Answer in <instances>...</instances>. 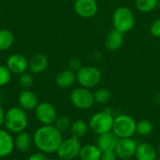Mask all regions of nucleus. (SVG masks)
<instances>
[{
	"mask_svg": "<svg viewBox=\"0 0 160 160\" xmlns=\"http://www.w3.org/2000/svg\"><path fill=\"white\" fill-rule=\"evenodd\" d=\"M63 140V133L54 125L41 126L33 135V143L38 151L46 155L56 153Z\"/></svg>",
	"mask_w": 160,
	"mask_h": 160,
	"instance_id": "f257e3e1",
	"label": "nucleus"
},
{
	"mask_svg": "<svg viewBox=\"0 0 160 160\" xmlns=\"http://www.w3.org/2000/svg\"><path fill=\"white\" fill-rule=\"evenodd\" d=\"M28 125L26 112L21 107H11L5 112L4 127L12 134H18L25 130Z\"/></svg>",
	"mask_w": 160,
	"mask_h": 160,
	"instance_id": "f03ea898",
	"label": "nucleus"
},
{
	"mask_svg": "<svg viewBox=\"0 0 160 160\" xmlns=\"http://www.w3.org/2000/svg\"><path fill=\"white\" fill-rule=\"evenodd\" d=\"M113 122L114 117L112 116L110 108H107L105 111L98 112L92 115L88 122L89 129L97 135L104 134L112 131Z\"/></svg>",
	"mask_w": 160,
	"mask_h": 160,
	"instance_id": "7ed1b4c3",
	"label": "nucleus"
},
{
	"mask_svg": "<svg viewBox=\"0 0 160 160\" xmlns=\"http://www.w3.org/2000/svg\"><path fill=\"white\" fill-rule=\"evenodd\" d=\"M112 24L115 30L123 34L129 32L135 25L133 11L125 6L117 8L112 14Z\"/></svg>",
	"mask_w": 160,
	"mask_h": 160,
	"instance_id": "20e7f679",
	"label": "nucleus"
},
{
	"mask_svg": "<svg viewBox=\"0 0 160 160\" xmlns=\"http://www.w3.org/2000/svg\"><path fill=\"white\" fill-rule=\"evenodd\" d=\"M137 122L128 114H120L114 118L112 132L119 138H132L136 133Z\"/></svg>",
	"mask_w": 160,
	"mask_h": 160,
	"instance_id": "39448f33",
	"label": "nucleus"
},
{
	"mask_svg": "<svg viewBox=\"0 0 160 160\" xmlns=\"http://www.w3.org/2000/svg\"><path fill=\"white\" fill-rule=\"evenodd\" d=\"M101 71L92 66L82 67L76 72V80L82 87L91 89L98 86L101 81Z\"/></svg>",
	"mask_w": 160,
	"mask_h": 160,
	"instance_id": "423d86ee",
	"label": "nucleus"
},
{
	"mask_svg": "<svg viewBox=\"0 0 160 160\" xmlns=\"http://www.w3.org/2000/svg\"><path fill=\"white\" fill-rule=\"evenodd\" d=\"M70 101L72 105L79 110H89L96 103L94 93L90 89L84 87L75 88L70 94Z\"/></svg>",
	"mask_w": 160,
	"mask_h": 160,
	"instance_id": "0eeeda50",
	"label": "nucleus"
},
{
	"mask_svg": "<svg viewBox=\"0 0 160 160\" xmlns=\"http://www.w3.org/2000/svg\"><path fill=\"white\" fill-rule=\"evenodd\" d=\"M82 149V144L79 139L74 137H69L63 140L59 148L56 151L58 158L62 160H73L80 156Z\"/></svg>",
	"mask_w": 160,
	"mask_h": 160,
	"instance_id": "6e6552de",
	"label": "nucleus"
},
{
	"mask_svg": "<svg viewBox=\"0 0 160 160\" xmlns=\"http://www.w3.org/2000/svg\"><path fill=\"white\" fill-rule=\"evenodd\" d=\"M36 118L41 124V126L53 125L58 117L55 107L49 102L38 103L35 109Z\"/></svg>",
	"mask_w": 160,
	"mask_h": 160,
	"instance_id": "1a4fd4ad",
	"label": "nucleus"
},
{
	"mask_svg": "<svg viewBox=\"0 0 160 160\" xmlns=\"http://www.w3.org/2000/svg\"><path fill=\"white\" fill-rule=\"evenodd\" d=\"M138 143L131 138L119 139L115 147L117 158L121 160H129L135 157Z\"/></svg>",
	"mask_w": 160,
	"mask_h": 160,
	"instance_id": "9d476101",
	"label": "nucleus"
},
{
	"mask_svg": "<svg viewBox=\"0 0 160 160\" xmlns=\"http://www.w3.org/2000/svg\"><path fill=\"white\" fill-rule=\"evenodd\" d=\"M74 10L80 17L89 19L98 13V6L96 0H75Z\"/></svg>",
	"mask_w": 160,
	"mask_h": 160,
	"instance_id": "9b49d317",
	"label": "nucleus"
},
{
	"mask_svg": "<svg viewBox=\"0 0 160 160\" xmlns=\"http://www.w3.org/2000/svg\"><path fill=\"white\" fill-rule=\"evenodd\" d=\"M28 60L20 53L11 54L7 60V67L14 74H22L28 68Z\"/></svg>",
	"mask_w": 160,
	"mask_h": 160,
	"instance_id": "f8f14e48",
	"label": "nucleus"
},
{
	"mask_svg": "<svg viewBox=\"0 0 160 160\" xmlns=\"http://www.w3.org/2000/svg\"><path fill=\"white\" fill-rule=\"evenodd\" d=\"M18 101H19L20 107L23 109L25 112L34 111L38 105L37 95L29 89H24L21 91L19 98H18Z\"/></svg>",
	"mask_w": 160,
	"mask_h": 160,
	"instance_id": "ddd939ff",
	"label": "nucleus"
},
{
	"mask_svg": "<svg viewBox=\"0 0 160 160\" xmlns=\"http://www.w3.org/2000/svg\"><path fill=\"white\" fill-rule=\"evenodd\" d=\"M14 146V139L7 129L0 128V158H4L8 157L13 149Z\"/></svg>",
	"mask_w": 160,
	"mask_h": 160,
	"instance_id": "4468645a",
	"label": "nucleus"
},
{
	"mask_svg": "<svg viewBox=\"0 0 160 160\" xmlns=\"http://www.w3.org/2000/svg\"><path fill=\"white\" fill-rule=\"evenodd\" d=\"M119 138L112 131H110L104 134L98 135L97 145L102 152L109 151V150H115Z\"/></svg>",
	"mask_w": 160,
	"mask_h": 160,
	"instance_id": "2eb2a0df",
	"label": "nucleus"
},
{
	"mask_svg": "<svg viewBox=\"0 0 160 160\" xmlns=\"http://www.w3.org/2000/svg\"><path fill=\"white\" fill-rule=\"evenodd\" d=\"M158 152L152 144L142 142L137 146L135 158L137 160H156L158 158Z\"/></svg>",
	"mask_w": 160,
	"mask_h": 160,
	"instance_id": "dca6fc26",
	"label": "nucleus"
},
{
	"mask_svg": "<svg viewBox=\"0 0 160 160\" xmlns=\"http://www.w3.org/2000/svg\"><path fill=\"white\" fill-rule=\"evenodd\" d=\"M124 43V34L113 29L105 38V47L107 50L114 52L119 50Z\"/></svg>",
	"mask_w": 160,
	"mask_h": 160,
	"instance_id": "f3484780",
	"label": "nucleus"
},
{
	"mask_svg": "<svg viewBox=\"0 0 160 160\" xmlns=\"http://www.w3.org/2000/svg\"><path fill=\"white\" fill-rule=\"evenodd\" d=\"M76 81V72L70 70L69 68L60 71L55 77L56 85L64 89L72 86Z\"/></svg>",
	"mask_w": 160,
	"mask_h": 160,
	"instance_id": "a211bd4d",
	"label": "nucleus"
},
{
	"mask_svg": "<svg viewBox=\"0 0 160 160\" xmlns=\"http://www.w3.org/2000/svg\"><path fill=\"white\" fill-rule=\"evenodd\" d=\"M32 143H33V137H31V135L27 133L25 130L16 134V137L14 139V146L19 152L21 153L28 152L32 146Z\"/></svg>",
	"mask_w": 160,
	"mask_h": 160,
	"instance_id": "6ab92c4d",
	"label": "nucleus"
},
{
	"mask_svg": "<svg viewBox=\"0 0 160 160\" xmlns=\"http://www.w3.org/2000/svg\"><path fill=\"white\" fill-rule=\"evenodd\" d=\"M48 67V59L42 53H37L29 60L28 68L31 72L38 74L43 72Z\"/></svg>",
	"mask_w": 160,
	"mask_h": 160,
	"instance_id": "aec40b11",
	"label": "nucleus"
},
{
	"mask_svg": "<svg viewBox=\"0 0 160 160\" xmlns=\"http://www.w3.org/2000/svg\"><path fill=\"white\" fill-rule=\"evenodd\" d=\"M102 151L97 144H85L82 146L79 158L82 160H100Z\"/></svg>",
	"mask_w": 160,
	"mask_h": 160,
	"instance_id": "412c9836",
	"label": "nucleus"
},
{
	"mask_svg": "<svg viewBox=\"0 0 160 160\" xmlns=\"http://www.w3.org/2000/svg\"><path fill=\"white\" fill-rule=\"evenodd\" d=\"M88 130H89L88 123L85 122L84 120H81V119L72 122L70 129H69L71 136L76 139H79V140L83 138L87 134Z\"/></svg>",
	"mask_w": 160,
	"mask_h": 160,
	"instance_id": "4be33fe9",
	"label": "nucleus"
},
{
	"mask_svg": "<svg viewBox=\"0 0 160 160\" xmlns=\"http://www.w3.org/2000/svg\"><path fill=\"white\" fill-rule=\"evenodd\" d=\"M14 42V35L8 29L0 30V51L9 49Z\"/></svg>",
	"mask_w": 160,
	"mask_h": 160,
	"instance_id": "5701e85b",
	"label": "nucleus"
},
{
	"mask_svg": "<svg viewBox=\"0 0 160 160\" xmlns=\"http://www.w3.org/2000/svg\"><path fill=\"white\" fill-rule=\"evenodd\" d=\"M158 0H135V7L141 12H151L158 8Z\"/></svg>",
	"mask_w": 160,
	"mask_h": 160,
	"instance_id": "b1692460",
	"label": "nucleus"
},
{
	"mask_svg": "<svg viewBox=\"0 0 160 160\" xmlns=\"http://www.w3.org/2000/svg\"><path fill=\"white\" fill-rule=\"evenodd\" d=\"M154 130V126L153 123L149 120H141L137 123V128H136V133H138L140 136L142 137H147L150 134H152Z\"/></svg>",
	"mask_w": 160,
	"mask_h": 160,
	"instance_id": "393cba45",
	"label": "nucleus"
},
{
	"mask_svg": "<svg viewBox=\"0 0 160 160\" xmlns=\"http://www.w3.org/2000/svg\"><path fill=\"white\" fill-rule=\"evenodd\" d=\"M112 98V94L110 92V90H108L107 88H98L94 92V98H95V102L98 103V104H106L110 101Z\"/></svg>",
	"mask_w": 160,
	"mask_h": 160,
	"instance_id": "a878e982",
	"label": "nucleus"
},
{
	"mask_svg": "<svg viewBox=\"0 0 160 160\" xmlns=\"http://www.w3.org/2000/svg\"><path fill=\"white\" fill-rule=\"evenodd\" d=\"M71 124H72L71 120L68 116L63 115V116L57 117V119H56V121H55V123L53 125L55 126V128L60 132L64 133V132H67V131H68L70 129Z\"/></svg>",
	"mask_w": 160,
	"mask_h": 160,
	"instance_id": "bb28decb",
	"label": "nucleus"
},
{
	"mask_svg": "<svg viewBox=\"0 0 160 160\" xmlns=\"http://www.w3.org/2000/svg\"><path fill=\"white\" fill-rule=\"evenodd\" d=\"M11 74V71L7 66L0 65V86H4L10 82Z\"/></svg>",
	"mask_w": 160,
	"mask_h": 160,
	"instance_id": "cd10ccee",
	"label": "nucleus"
},
{
	"mask_svg": "<svg viewBox=\"0 0 160 160\" xmlns=\"http://www.w3.org/2000/svg\"><path fill=\"white\" fill-rule=\"evenodd\" d=\"M19 82H20V85L23 87L24 89H29L34 83V78L31 74L24 72L20 75Z\"/></svg>",
	"mask_w": 160,
	"mask_h": 160,
	"instance_id": "c85d7f7f",
	"label": "nucleus"
},
{
	"mask_svg": "<svg viewBox=\"0 0 160 160\" xmlns=\"http://www.w3.org/2000/svg\"><path fill=\"white\" fill-rule=\"evenodd\" d=\"M150 33L155 38H160V18L152 22L150 26Z\"/></svg>",
	"mask_w": 160,
	"mask_h": 160,
	"instance_id": "c756f323",
	"label": "nucleus"
},
{
	"mask_svg": "<svg viewBox=\"0 0 160 160\" xmlns=\"http://www.w3.org/2000/svg\"><path fill=\"white\" fill-rule=\"evenodd\" d=\"M82 68V63H81V61H80L79 59H77V58H72V59L69 60V62H68V68H69L70 70H72V71H74V72H77V71L80 70Z\"/></svg>",
	"mask_w": 160,
	"mask_h": 160,
	"instance_id": "7c9ffc66",
	"label": "nucleus"
},
{
	"mask_svg": "<svg viewBox=\"0 0 160 160\" xmlns=\"http://www.w3.org/2000/svg\"><path fill=\"white\" fill-rule=\"evenodd\" d=\"M117 155L114 150H109V151H103L101 154L100 160H117Z\"/></svg>",
	"mask_w": 160,
	"mask_h": 160,
	"instance_id": "2f4dec72",
	"label": "nucleus"
},
{
	"mask_svg": "<svg viewBox=\"0 0 160 160\" xmlns=\"http://www.w3.org/2000/svg\"><path fill=\"white\" fill-rule=\"evenodd\" d=\"M28 160H50L48 158L47 155L38 151V152H36V153H33L29 156Z\"/></svg>",
	"mask_w": 160,
	"mask_h": 160,
	"instance_id": "473e14b6",
	"label": "nucleus"
},
{
	"mask_svg": "<svg viewBox=\"0 0 160 160\" xmlns=\"http://www.w3.org/2000/svg\"><path fill=\"white\" fill-rule=\"evenodd\" d=\"M4 119H5V111L0 105V128L2 126H4Z\"/></svg>",
	"mask_w": 160,
	"mask_h": 160,
	"instance_id": "72a5a7b5",
	"label": "nucleus"
},
{
	"mask_svg": "<svg viewBox=\"0 0 160 160\" xmlns=\"http://www.w3.org/2000/svg\"><path fill=\"white\" fill-rule=\"evenodd\" d=\"M158 154H159V156H160V142H159V145H158Z\"/></svg>",
	"mask_w": 160,
	"mask_h": 160,
	"instance_id": "f704fd0d",
	"label": "nucleus"
},
{
	"mask_svg": "<svg viewBox=\"0 0 160 160\" xmlns=\"http://www.w3.org/2000/svg\"><path fill=\"white\" fill-rule=\"evenodd\" d=\"M158 8L160 9V0H158Z\"/></svg>",
	"mask_w": 160,
	"mask_h": 160,
	"instance_id": "c9c22d12",
	"label": "nucleus"
},
{
	"mask_svg": "<svg viewBox=\"0 0 160 160\" xmlns=\"http://www.w3.org/2000/svg\"><path fill=\"white\" fill-rule=\"evenodd\" d=\"M50 160H62V159H60V158H54V159H50Z\"/></svg>",
	"mask_w": 160,
	"mask_h": 160,
	"instance_id": "e433bc0d",
	"label": "nucleus"
},
{
	"mask_svg": "<svg viewBox=\"0 0 160 160\" xmlns=\"http://www.w3.org/2000/svg\"><path fill=\"white\" fill-rule=\"evenodd\" d=\"M156 160H160V158H157Z\"/></svg>",
	"mask_w": 160,
	"mask_h": 160,
	"instance_id": "4c0bfd02",
	"label": "nucleus"
}]
</instances>
